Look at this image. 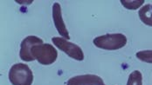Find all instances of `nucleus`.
<instances>
[{"label":"nucleus","instance_id":"7","mask_svg":"<svg viewBox=\"0 0 152 85\" xmlns=\"http://www.w3.org/2000/svg\"><path fill=\"white\" fill-rule=\"evenodd\" d=\"M53 19L54 25L57 29L59 34L61 37H65L66 39H69V33L66 30V24L62 18V13H61V4L59 3H54L53 5Z\"/></svg>","mask_w":152,"mask_h":85},{"label":"nucleus","instance_id":"10","mask_svg":"<svg viewBox=\"0 0 152 85\" xmlns=\"http://www.w3.org/2000/svg\"><path fill=\"white\" fill-rule=\"evenodd\" d=\"M122 4L128 10H137L139 7H141L143 3L144 0H121Z\"/></svg>","mask_w":152,"mask_h":85},{"label":"nucleus","instance_id":"5","mask_svg":"<svg viewBox=\"0 0 152 85\" xmlns=\"http://www.w3.org/2000/svg\"><path fill=\"white\" fill-rule=\"evenodd\" d=\"M44 43L43 40L36 36L26 37L20 44L19 57L25 62H31L35 60V58L31 55V49L34 45Z\"/></svg>","mask_w":152,"mask_h":85},{"label":"nucleus","instance_id":"3","mask_svg":"<svg viewBox=\"0 0 152 85\" xmlns=\"http://www.w3.org/2000/svg\"><path fill=\"white\" fill-rule=\"evenodd\" d=\"M31 55L40 64L50 65L57 60L58 52L52 44L42 43L32 47Z\"/></svg>","mask_w":152,"mask_h":85},{"label":"nucleus","instance_id":"4","mask_svg":"<svg viewBox=\"0 0 152 85\" xmlns=\"http://www.w3.org/2000/svg\"><path fill=\"white\" fill-rule=\"evenodd\" d=\"M52 42L54 43V45L65 52L66 55L73 59H75L77 61H82L84 59V54L80 46L74 42H68L66 39H64L62 37H53Z\"/></svg>","mask_w":152,"mask_h":85},{"label":"nucleus","instance_id":"2","mask_svg":"<svg viewBox=\"0 0 152 85\" xmlns=\"http://www.w3.org/2000/svg\"><path fill=\"white\" fill-rule=\"evenodd\" d=\"M9 80L12 85H31L33 74L28 65L16 63L10 69Z\"/></svg>","mask_w":152,"mask_h":85},{"label":"nucleus","instance_id":"1","mask_svg":"<svg viewBox=\"0 0 152 85\" xmlns=\"http://www.w3.org/2000/svg\"><path fill=\"white\" fill-rule=\"evenodd\" d=\"M94 44L106 50H116L122 49L127 43V37L122 33L106 34L103 36L96 37L94 39Z\"/></svg>","mask_w":152,"mask_h":85},{"label":"nucleus","instance_id":"6","mask_svg":"<svg viewBox=\"0 0 152 85\" xmlns=\"http://www.w3.org/2000/svg\"><path fill=\"white\" fill-rule=\"evenodd\" d=\"M66 85H106L102 78L96 75H81L70 78Z\"/></svg>","mask_w":152,"mask_h":85},{"label":"nucleus","instance_id":"11","mask_svg":"<svg viewBox=\"0 0 152 85\" xmlns=\"http://www.w3.org/2000/svg\"><path fill=\"white\" fill-rule=\"evenodd\" d=\"M136 57L145 63H152V50H141L136 54Z\"/></svg>","mask_w":152,"mask_h":85},{"label":"nucleus","instance_id":"8","mask_svg":"<svg viewBox=\"0 0 152 85\" xmlns=\"http://www.w3.org/2000/svg\"><path fill=\"white\" fill-rule=\"evenodd\" d=\"M139 17L146 25L152 27V4H146L139 10Z\"/></svg>","mask_w":152,"mask_h":85},{"label":"nucleus","instance_id":"9","mask_svg":"<svg viewBox=\"0 0 152 85\" xmlns=\"http://www.w3.org/2000/svg\"><path fill=\"white\" fill-rule=\"evenodd\" d=\"M127 85H142V76L139 71H133L128 79Z\"/></svg>","mask_w":152,"mask_h":85}]
</instances>
